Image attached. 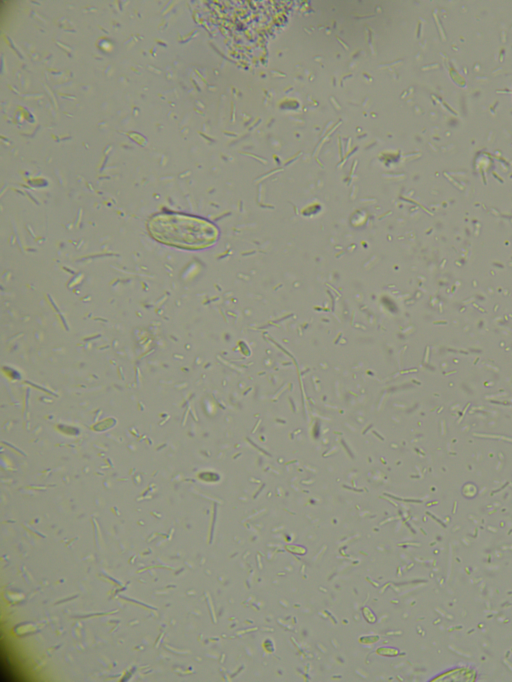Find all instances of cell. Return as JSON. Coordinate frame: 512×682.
I'll use <instances>...</instances> for the list:
<instances>
[{
    "instance_id": "6da1fadb",
    "label": "cell",
    "mask_w": 512,
    "mask_h": 682,
    "mask_svg": "<svg viewBox=\"0 0 512 682\" xmlns=\"http://www.w3.org/2000/svg\"><path fill=\"white\" fill-rule=\"evenodd\" d=\"M151 236L174 247L198 250L211 246L218 237L210 222L182 214H158L148 222Z\"/></svg>"
}]
</instances>
